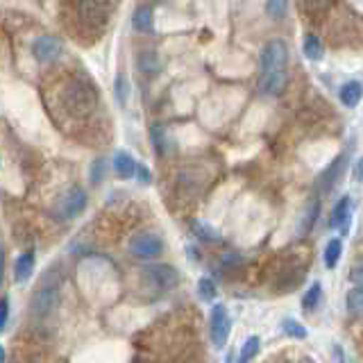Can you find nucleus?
Instances as JSON below:
<instances>
[{
    "mask_svg": "<svg viewBox=\"0 0 363 363\" xmlns=\"http://www.w3.org/2000/svg\"><path fill=\"white\" fill-rule=\"evenodd\" d=\"M350 207H352L350 198H340L336 202L334 211H332V218H329V225H332V227H340V230H343V234H347V227H350Z\"/></svg>",
    "mask_w": 363,
    "mask_h": 363,
    "instance_id": "obj_14",
    "label": "nucleus"
},
{
    "mask_svg": "<svg viewBox=\"0 0 363 363\" xmlns=\"http://www.w3.org/2000/svg\"><path fill=\"white\" fill-rule=\"evenodd\" d=\"M64 109L71 113L73 118H86L96 111L98 107V91L89 82H71L64 89Z\"/></svg>",
    "mask_w": 363,
    "mask_h": 363,
    "instance_id": "obj_1",
    "label": "nucleus"
},
{
    "mask_svg": "<svg viewBox=\"0 0 363 363\" xmlns=\"http://www.w3.org/2000/svg\"><path fill=\"white\" fill-rule=\"evenodd\" d=\"M266 11L272 21H284L289 14V0H266Z\"/></svg>",
    "mask_w": 363,
    "mask_h": 363,
    "instance_id": "obj_20",
    "label": "nucleus"
},
{
    "mask_svg": "<svg viewBox=\"0 0 363 363\" xmlns=\"http://www.w3.org/2000/svg\"><path fill=\"white\" fill-rule=\"evenodd\" d=\"M116 3L113 0H77V14L89 26H105L113 14Z\"/></svg>",
    "mask_w": 363,
    "mask_h": 363,
    "instance_id": "obj_3",
    "label": "nucleus"
},
{
    "mask_svg": "<svg viewBox=\"0 0 363 363\" xmlns=\"http://www.w3.org/2000/svg\"><path fill=\"white\" fill-rule=\"evenodd\" d=\"M150 139H152V147H155V152L157 155H164L166 152V141H164V130L162 128H155L150 130Z\"/></svg>",
    "mask_w": 363,
    "mask_h": 363,
    "instance_id": "obj_30",
    "label": "nucleus"
},
{
    "mask_svg": "<svg viewBox=\"0 0 363 363\" xmlns=\"http://www.w3.org/2000/svg\"><path fill=\"white\" fill-rule=\"evenodd\" d=\"M155 26V18H152V11L147 7H139L132 14V28L136 32H152Z\"/></svg>",
    "mask_w": 363,
    "mask_h": 363,
    "instance_id": "obj_16",
    "label": "nucleus"
},
{
    "mask_svg": "<svg viewBox=\"0 0 363 363\" xmlns=\"http://www.w3.org/2000/svg\"><path fill=\"white\" fill-rule=\"evenodd\" d=\"M57 302H60V281L52 279L48 284V277H45L41 281V286L37 289V293H34V298H32V313L37 318L48 315L57 306Z\"/></svg>",
    "mask_w": 363,
    "mask_h": 363,
    "instance_id": "obj_4",
    "label": "nucleus"
},
{
    "mask_svg": "<svg viewBox=\"0 0 363 363\" xmlns=\"http://www.w3.org/2000/svg\"><path fill=\"white\" fill-rule=\"evenodd\" d=\"M354 173H357V179L363 182V159H359V164H357V168H354Z\"/></svg>",
    "mask_w": 363,
    "mask_h": 363,
    "instance_id": "obj_36",
    "label": "nucleus"
},
{
    "mask_svg": "<svg viewBox=\"0 0 363 363\" xmlns=\"http://www.w3.org/2000/svg\"><path fill=\"white\" fill-rule=\"evenodd\" d=\"M259 338L257 336H250L245 343H243V347H241V354H238V361L236 363H250L255 357H257V352H259Z\"/></svg>",
    "mask_w": 363,
    "mask_h": 363,
    "instance_id": "obj_22",
    "label": "nucleus"
},
{
    "mask_svg": "<svg viewBox=\"0 0 363 363\" xmlns=\"http://www.w3.org/2000/svg\"><path fill=\"white\" fill-rule=\"evenodd\" d=\"M320 284H313V286L306 291V295L302 298V306L304 309H315L318 306V302H320Z\"/></svg>",
    "mask_w": 363,
    "mask_h": 363,
    "instance_id": "obj_28",
    "label": "nucleus"
},
{
    "mask_svg": "<svg viewBox=\"0 0 363 363\" xmlns=\"http://www.w3.org/2000/svg\"><path fill=\"white\" fill-rule=\"evenodd\" d=\"M345 302H347V309H350L352 315H363V291L361 289L347 291Z\"/></svg>",
    "mask_w": 363,
    "mask_h": 363,
    "instance_id": "obj_23",
    "label": "nucleus"
},
{
    "mask_svg": "<svg viewBox=\"0 0 363 363\" xmlns=\"http://www.w3.org/2000/svg\"><path fill=\"white\" fill-rule=\"evenodd\" d=\"M198 293H200V298H202L204 302H211V300L216 298V284H213V279L202 277V279L198 281Z\"/></svg>",
    "mask_w": 363,
    "mask_h": 363,
    "instance_id": "obj_26",
    "label": "nucleus"
},
{
    "mask_svg": "<svg viewBox=\"0 0 363 363\" xmlns=\"http://www.w3.org/2000/svg\"><path fill=\"white\" fill-rule=\"evenodd\" d=\"M261 94L266 96H279L284 86H286V73L284 71H272V73H261Z\"/></svg>",
    "mask_w": 363,
    "mask_h": 363,
    "instance_id": "obj_11",
    "label": "nucleus"
},
{
    "mask_svg": "<svg viewBox=\"0 0 363 363\" xmlns=\"http://www.w3.org/2000/svg\"><path fill=\"white\" fill-rule=\"evenodd\" d=\"M289 62V45L281 39H270L259 55V66L261 73H272V71H284V66Z\"/></svg>",
    "mask_w": 363,
    "mask_h": 363,
    "instance_id": "obj_2",
    "label": "nucleus"
},
{
    "mask_svg": "<svg viewBox=\"0 0 363 363\" xmlns=\"http://www.w3.org/2000/svg\"><path fill=\"white\" fill-rule=\"evenodd\" d=\"M130 252L141 259H152L164 252V241L152 232H139L130 238Z\"/></svg>",
    "mask_w": 363,
    "mask_h": 363,
    "instance_id": "obj_6",
    "label": "nucleus"
},
{
    "mask_svg": "<svg viewBox=\"0 0 363 363\" xmlns=\"http://www.w3.org/2000/svg\"><path fill=\"white\" fill-rule=\"evenodd\" d=\"M86 193L82 189H71L68 193H64L60 204H57V209H60L62 218H75V216H79L84 209H86Z\"/></svg>",
    "mask_w": 363,
    "mask_h": 363,
    "instance_id": "obj_9",
    "label": "nucleus"
},
{
    "mask_svg": "<svg viewBox=\"0 0 363 363\" xmlns=\"http://www.w3.org/2000/svg\"><path fill=\"white\" fill-rule=\"evenodd\" d=\"M136 177H139V182H143V184H150V182H152V173H150V168H147V166H139V164H136V173H134Z\"/></svg>",
    "mask_w": 363,
    "mask_h": 363,
    "instance_id": "obj_33",
    "label": "nucleus"
},
{
    "mask_svg": "<svg viewBox=\"0 0 363 363\" xmlns=\"http://www.w3.org/2000/svg\"><path fill=\"white\" fill-rule=\"evenodd\" d=\"M34 264H37V257H34V250H28V252H23L16 264H14V279L18 284L28 281L32 277V270H34Z\"/></svg>",
    "mask_w": 363,
    "mask_h": 363,
    "instance_id": "obj_12",
    "label": "nucleus"
},
{
    "mask_svg": "<svg viewBox=\"0 0 363 363\" xmlns=\"http://www.w3.org/2000/svg\"><path fill=\"white\" fill-rule=\"evenodd\" d=\"M105 175H107V159H105V157H98V159H94V164H91V173H89V177H91V184L98 186L100 182L105 179Z\"/></svg>",
    "mask_w": 363,
    "mask_h": 363,
    "instance_id": "obj_24",
    "label": "nucleus"
},
{
    "mask_svg": "<svg viewBox=\"0 0 363 363\" xmlns=\"http://www.w3.org/2000/svg\"><path fill=\"white\" fill-rule=\"evenodd\" d=\"M318 211H320V202L313 200V202L309 204V209H306V213H304V220H302V227H300V234H309V230H311L313 223H315V218H318Z\"/></svg>",
    "mask_w": 363,
    "mask_h": 363,
    "instance_id": "obj_25",
    "label": "nucleus"
},
{
    "mask_svg": "<svg viewBox=\"0 0 363 363\" xmlns=\"http://www.w3.org/2000/svg\"><path fill=\"white\" fill-rule=\"evenodd\" d=\"M191 227H193V232H196V236L202 238V241H209V243H211V241H218V234H216L209 225H204V223L196 220Z\"/></svg>",
    "mask_w": 363,
    "mask_h": 363,
    "instance_id": "obj_27",
    "label": "nucleus"
},
{
    "mask_svg": "<svg viewBox=\"0 0 363 363\" xmlns=\"http://www.w3.org/2000/svg\"><path fill=\"white\" fill-rule=\"evenodd\" d=\"M5 359H7V354H5V347L0 345V363H5Z\"/></svg>",
    "mask_w": 363,
    "mask_h": 363,
    "instance_id": "obj_37",
    "label": "nucleus"
},
{
    "mask_svg": "<svg viewBox=\"0 0 363 363\" xmlns=\"http://www.w3.org/2000/svg\"><path fill=\"white\" fill-rule=\"evenodd\" d=\"M113 96H116V102L121 107L128 105L130 100V82H128V75L118 73L116 75V82H113Z\"/></svg>",
    "mask_w": 363,
    "mask_h": 363,
    "instance_id": "obj_18",
    "label": "nucleus"
},
{
    "mask_svg": "<svg viewBox=\"0 0 363 363\" xmlns=\"http://www.w3.org/2000/svg\"><path fill=\"white\" fill-rule=\"evenodd\" d=\"M306 11H323L329 7V0H300Z\"/></svg>",
    "mask_w": 363,
    "mask_h": 363,
    "instance_id": "obj_31",
    "label": "nucleus"
},
{
    "mask_svg": "<svg viewBox=\"0 0 363 363\" xmlns=\"http://www.w3.org/2000/svg\"><path fill=\"white\" fill-rule=\"evenodd\" d=\"M136 64H139V68L143 73H157L159 71V57L152 50L141 52L139 57H136Z\"/></svg>",
    "mask_w": 363,
    "mask_h": 363,
    "instance_id": "obj_21",
    "label": "nucleus"
},
{
    "mask_svg": "<svg viewBox=\"0 0 363 363\" xmlns=\"http://www.w3.org/2000/svg\"><path fill=\"white\" fill-rule=\"evenodd\" d=\"M62 52H64V45L60 39L52 37V34H43V37L34 39V43H32V55L37 57V62H41V64L57 62L62 57Z\"/></svg>",
    "mask_w": 363,
    "mask_h": 363,
    "instance_id": "obj_8",
    "label": "nucleus"
},
{
    "mask_svg": "<svg viewBox=\"0 0 363 363\" xmlns=\"http://www.w3.org/2000/svg\"><path fill=\"white\" fill-rule=\"evenodd\" d=\"M230 329H232V323H230V315H227V309L223 304H216L209 315V334L213 340V347H225L227 338H230Z\"/></svg>",
    "mask_w": 363,
    "mask_h": 363,
    "instance_id": "obj_7",
    "label": "nucleus"
},
{
    "mask_svg": "<svg viewBox=\"0 0 363 363\" xmlns=\"http://www.w3.org/2000/svg\"><path fill=\"white\" fill-rule=\"evenodd\" d=\"M3 272H5V250L0 247V281H3Z\"/></svg>",
    "mask_w": 363,
    "mask_h": 363,
    "instance_id": "obj_35",
    "label": "nucleus"
},
{
    "mask_svg": "<svg viewBox=\"0 0 363 363\" xmlns=\"http://www.w3.org/2000/svg\"><path fill=\"white\" fill-rule=\"evenodd\" d=\"M304 55L309 57L311 62H320L323 60V43L315 34H306L304 37Z\"/></svg>",
    "mask_w": 363,
    "mask_h": 363,
    "instance_id": "obj_17",
    "label": "nucleus"
},
{
    "mask_svg": "<svg viewBox=\"0 0 363 363\" xmlns=\"http://www.w3.org/2000/svg\"><path fill=\"white\" fill-rule=\"evenodd\" d=\"M350 279L357 284V289H361V291H363V266H354V268H352Z\"/></svg>",
    "mask_w": 363,
    "mask_h": 363,
    "instance_id": "obj_34",
    "label": "nucleus"
},
{
    "mask_svg": "<svg viewBox=\"0 0 363 363\" xmlns=\"http://www.w3.org/2000/svg\"><path fill=\"white\" fill-rule=\"evenodd\" d=\"M141 275L155 291H170L173 286H177V281H179V272L168 264L147 266V268H143Z\"/></svg>",
    "mask_w": 363,
    "mask_h": 363,
    "instance_id": "obj_5",
    "label": "nucleus"
},
{
    "mask_svg": "<svg viewBox=\"0 0 363 363\" xmlns=\"http://www.w3.org/2000/svg\"><path fill=\"white\" fill-rule=\"evenodd\" d=\"M340 252H343V243H340V238H332V241H329L327 247H325V266L327 268H336Z\"/></svg>",
    "mask_w": 363,
    "mask_h": 363,
    "instance_id": "obj_19",
    "label": "nucleus"
},
{
    "mask_svg": "<svg viewBox=\"0 0 363 363\" xmlns=\"http://www.w3.org/2000/svg\"><path fill=\"white\" fill-rule=\"evenodd\" d=\"M361 96H363L361 82H345L343 89H340V102H343L345 107H357Z\"/></svg>",
    "mask_w": 363,
    "mask_h": 363,
    "instance_id": "obj_15",
    "label": "nucleus"
},
{
    "mask_svg": "<svg viewBox=\"0 0 363 363\" xmlns=\"http://www.w3.org/2000/svg\"><path fill=\"white\" fill-rule=\"evenodd\" d=\"M113 170H116V175L123 177V179L134 177V173H136L134 157L128 150H118L116 155H113Z\"/></svg>",
    "mask_w": 363,
    "mask_h": 363,
    "instance_id": "obj_13",
    "label": "nucleus"
},
{
    "mask_svg": "<svg viewBox=\"0 0 363 363\" xmlns=\"http://www.w3.org/2000/svg\"><path fill=\"white\" fill-rule=\"evenodd\" d=\"M7 318H9V300L7 298H0V332L5 329Z\"/></svg>",
    "mask_w": 363,
    "mask_h": 363,
    "instance_id": "obj_32",
    "label": "nucleus"
},
{
    "mask_svg": "<svg viewBox=\"0 0 363 363\" xmlns=\"http://www.w3.org/2000/svg\"><path fill=\"white\" fill-rule=\"evenodd\" d=\"M345 155H338L332 164H329L320 175H318L315 179V191L318 193H327V191H332L334 184L338 182V177L343 175V168H345Z\"/></svg>",
    "mask_w": 363,
    "mask_h": 363,
    "instance_id": "obj_10",
    "label": "nucleus"
},
{
    "mask_svg": "<svg viewBox=\"0 0 363 363\" xmlns=\"http://www.w3.org/2000/svg\"><path fill=\"white\" fill-rule=\"evenodd\" d=\"M284 332H286L289 336H295V338H306V329L298 323V320H291V318H286V320L281 323Z\"/></svg>",
    "mask_w": 363,
    "mask_h": 363,
    "instance_id": "obj_29",
    "label": "nucleus"
}]
</instances>
